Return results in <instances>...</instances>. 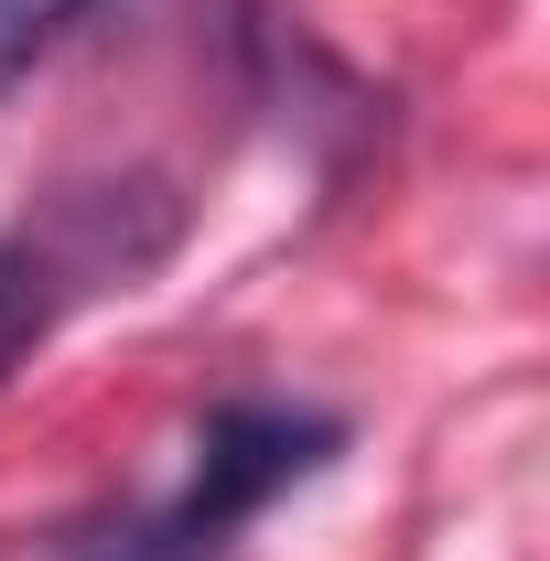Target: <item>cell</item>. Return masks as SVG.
Segmentation results:
<instances>
[{
  "label": "cell",
  "instance_id": "obj_1",
  "mask_svg": "<svg viewBox=\"0 0 550 561\" xmlns=\"http://www.w3.org/2000/svg\"><path fill=\"white\" fill-rule=\"evenodd\" d=\"M345 443L335 411H302V400H227V411H206V432H195V454H184V486L151 496L140 518H119V529H98L76 561H227V540L271 507V496H291L302 476H324Z\"/></svg>",
  "mask_w": 550,
  "mask_h": 561
},
{
  "label": "cell",
  "instance_id": "obj_2",
  "mask_svg": "<svg viewBox=\"0 0 550 561\" xmlns=\"http://www.w3.org/2000/svg\"><path fill=\"white\" fill-rule=\"evenodd\" d=\"M151 249L162 238H119V206H66V216H44V227H11L0 238V378L44 346L108 271H130Z\"/></svg>",
  "mask_w": 550,
  "mask_h": 561
},
{
  "label": "cell",
  "instance_id": "obj_3",
  "mask_svg": "<svg viewBox=\"0 0 550 561\" xmlns=\"http://www.w3.org/2000/svg\"><path fill=\"white\" fill-rule=\"evenodd\" d=\"M76 11H87V0H0V87L33 66V55H44V44L76 22Z\"/></svg>",
  "mask_w": 550,
  "mask_h": 561
}]
</instances>
